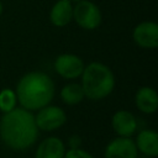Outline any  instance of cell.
Here are the masks:
<instances>
[{"label": "cell", "mask_w": 158, "mask_h": 158, "mask_svg": "<svg viewBox=\"0 0 158 158\" xmlns=\"http://www.w3.org/2000/svg\"><path fill=\"white\" fill-rule=\"evenodd\" d=\"M38 135L35 116L26 109H12L1 117L0 136L4 143L12 149L31 147Z\"/></svg>", "instance_id": "6da1fadb"}, {"label": "cell", "mask_w": 158, "mask_h": 158, "mask_svg": "<svg viewBox=\"0 0 158 158\" xmlns=\"http://www.w3.org/2000/svg\"><path fill=\"white\" fill-rule=\"evenodd\" d=\"M54 95L52 79L42 72L25 74L16 88V99L26 110H40L47 106Z\"/></svg>", "instance_id": "7a4b0ae2"}, {"label": "cell", "mask_w": 158, "mask_h": 158, "mask_svg": "<svg viewBox=\"0 0 158 158\" xmlns=\"http://www.w3.org/2000/svg\"><path fill=\"white\" fill-rule=\"evenodd\" d=\"M81 88L84 96L90 100H100L106 98L115 86L112 72L105 64L93 62L84 67Z\"/></svg>", "instance_id": "3957f363"}, {"label": "cell", "mask_w": 158, "mask_h": 158, "mask_svg": "<svg viewBox=\"0 0 158 158\" xmlns=\"http://www.w3.org/2000/svg\"><path fill=\"white\" fill-rule=\"evenodd\" d=\"M73 17L75 22L85 30H94L101 22V12L99 7L88 0L78 1L73 9Z\"/></svg>", "instance_id": "277c9868"}, {"label": "cell", "mask_w": 158, "mask_h": 158, "mask_svg": "<svg viewBox=\"0 0 158 158\" xmlns=\"http://www.w3.org/2000/svg\"><path fill=\"white\" fill-rule=\"evenodd\" d=\"M67 120L65 112L58 106H44L40 109L38 114L35 116V122L37 128L42 131H53L59 128Z\"/></svg>", "instance_id": "5b68a950"}, {"label": "cell", "mask_w": 158, "mask_h": 158, "mask_svg": "<svg viewBox=\"0 0 158 158\" xmlns=\"http://www.w3.org/2000/svg\"><path fill=\"white\" fill-rule=\"evenodd\" d=\"M56 72L65 79H75L84 70L83 60L75 54H60L54 62Z\"/></svg>", "instance_id": "8992f818"}, {"label": "cell", "mask_w": 158, "mask_h": 158, "mask_svg": "<svg viewBox=\"0 0 158 158\" xmlns=\"http://www.w3.org/2000/svg\"><path fill=\"white\" fill-rule=\"evenodd\" d=\"M138 149L130 137H117L112 139L105 149V158H137Z\"/></svg>", "instance_id": "52a82bcc"}, {"label": "cell", "mask_w": 158, "mask_h": 158, "mask_svg": "<svg viewBox=\"0 0 158 158\" xmlns=\"http://www.w3.org/2000/svg\"><path fill=\"white\" fill-rule=\"evenodd\" d=\"M133 40L143 48H156L158 46V25L151 21L137 25L133 30Z\"/></svg>", "instance_id": "ba28073f"}, {"label": "cell", "mask_w": 158, "mask_h": 158, "mask_svg": "<svg viewBox=\"0 0 158 158\" xmlns=\"http://www.w3.org/2000/svg\"><path fill=\"white\" fill-rule=\"evenodd\" d=\"M112 127L120 137H130L137 128V121L131 112L121 110L112 116Z\"/></svg>", "instance_id": "9c48e42d"}, {"label": "cell", "mask_w": 158, "mask_h": 158, "mask_svg": "<svg viewBox=\"0 0 158 158\" xmlns=\"http://www.w3.org/2000/svg\"><path fill=\"white\" fill-rule=\"evenodd\" d=\"M65 148L63 142L57 137H48L37 147L35 158H63Z\"/></svg>", "instance_id": "30bf717a"}, {"label": "cell", "mask_w": 158, "mask_h": 158, "mask_svg": "<svg viewBox=\"0 0 158 158\" xmlns=\"http://www.w3.org/2000/svg\"><path fill=\"white\" fill-rule=\"evenodd\" d=\"M136 147L148 157L158 156V135L153 130H143L136 138Z\"/></svg>", "instance_id": "8fae6325"}, {"label": "cell", "mask_w": 158, "mask_h": 158, "mask_svg": "<svg viewBox=\"0 0 158 158\" xmlns=\"http://www.w3.org/2000/svg\"><path fill=\"white\" fill-rule=\"evenodd\" d=\"M136 105L144 114H153L158 107V95L154 89L143 86L136 93Z\"/></svg>", "instance_id": "7c38bea8"}, {"label": "cell", "mask_w": 158, "mask_h": 158, "mask_svg": "<svg viewBox=\"0 0 158 158\" xmlns=\"http://www.w3.org/2000/svg\"><path fill=\"white\" fill-rule=\"evenodd\" d=\"M73 17V7L70 0H58L49 14V19L54 26L62 27L70 22Z\"/></svg>", "instance_id": "4fadbf2b"}, {"label": "cell", "mask_w": 158, "mask_h": 158, "mask_svg": "<svg viewBox=\"0 0 158 158\" xmlns=\"http://www.w3.org/2000/svg\"><path fill=\"white\" fill-rule=\"evenodd\" d=\"M60 98L68 105H75L80 102L84 99V91H83L81 85L75 84V83L65 85L60 91Z\"/></svg>", "instance_id": "5bb4252c"}, {"label": "cell", "mask_w": 158, "mask_h": 158, "mask_svg": "<svg viewBox=\"0 0 158 158\" xmlns=\"http://www.w3.org/2000/svg\"><path fill=\"white\" fill-rule=\"evenodd\" d=\"M16 94L10 89H4L0 93V110L2 112H9L15 109Z\"/></svg>", "instance_id": "9a60e30c"}, {"label": "cell", "mask_w": 158, "mask_h": 158, "mask_svg": "<svg viewBox=\"0 0 158 158\" xmlns=\"http://www.w3.org/2000/svg\"><path fill=\"white\" fill-rule=\"evenodd\" d=\"M63 158H93L91 154H89L86 151L80 149V148H75V149H69L64 153Z\"/></svg>", "instance_id": "2e32d148"}, {"label": "cell", "mask_w": 158, "mask_h": 158, "mask_svg": "<svg viewBox=\"0 0 158 158\" xmlns=\"http://www.w3.org/2000/svg\"><path fill=\"white\" fill-rule=\"evenodd\" d=\"M68 142H69L70 149H75V148H79V146H80V143H81V139H80V137H79V136L73 135L72 137H69Z\"/></svg>", "instance_id": "e0dca14e"}, {"label": "cell", "mask_w": 158, "mask_h": 158, "mask_svg": "<svg viewBox=\"0 0 158 158\" xmlns=\"http://www.w3.org/2000/svg\"><path fill=\"white\" fill-rule=\"evenodd\" d=\"M1 11H2V5H1V2H0V14H1Z\"/></svg>", "instance_id": "ac0fdd59"}, {"label": "cell", "mask_w": 158, "mask_h": 158, "mask_svg": "<svg viewBox=\"0 0 158 158\" xmlns=\"http://www.w3.org/2000/svg\"><path fill=\"white\" fill-rule=\"evenodd\" d=\"M72 1H80V0H72Z\"/></svg>", "instance_id": "d6986e66"}]
</instances>
